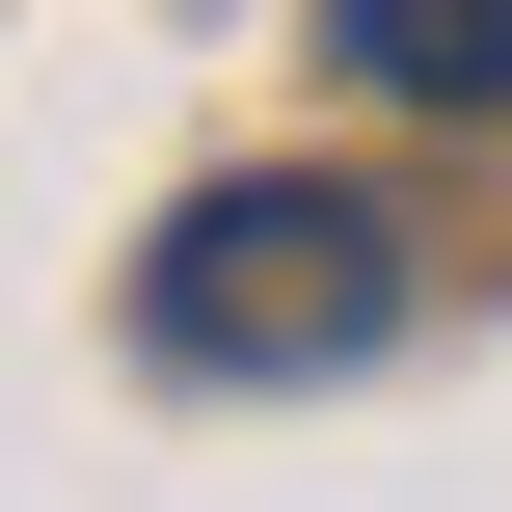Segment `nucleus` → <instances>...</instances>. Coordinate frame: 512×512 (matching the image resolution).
Instances as JSON below:
<instances>
[{
	"instance_id": "2",
	"label": "nucleus",
	"mask_w": 512,
	"mask_h": 512,
	"mask_svg": "<svg viewBox=\"0 0 512 512\" xmlns=\"http://www.w3.org/2000/svg\"><path fill=\"white\" fill-rule=\"evenodd\" d=\"M324 54H351L378 108H459V135L512 108V0H324Z\"/></svg>"
},
{
	"instance_id": "1",
	"label": "nucleus",
	"mask_w": 512,
	"mask_h": 512,
	"mask_svg": "<svg viewBox=\"0 0 512 512\" xmlns=\"http://www.w3.org/2000/svg\"><path fill=\"white\" fill-rule=\"evenodd\" d=\"M378 324H405V216H378V189L243 162V189H189V216L135 243V351H162V378H351Z\"/></svg>"
}]
</instances>
